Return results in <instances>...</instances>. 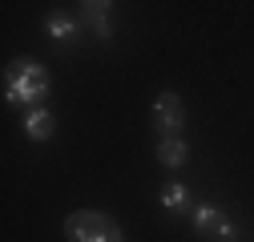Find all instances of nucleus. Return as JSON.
Here are the masks:
<instances>
[{
  "mask_svg": "<svg viewBox=\"0 0 254 242\" xmlns=\"http://www.w3.org/2000/svg\"><path fill=\"white\" fill-rule=\"evenodd\" d=\"M49 97V73L41 60L33 57H16L12 65L4 69V101L8 105H24V109H37Z\"/></svg>",
  "mask_w": 254,
  "mask_h": 242,
  "instance_id": "f257e3e1",
  "label": "nucleus"
},
{
  "mask_svg": "<svg viewBox=\"0 0 254 242\" xmlns=\"http://www.w3.org/2000/svg\"><path fill=\"white\" fill-rule=\"evenodd\" d=\"M65 238L69 242H125L121 226L101 214V210H77L65 218Z\"/></svg>",
  "mask_w": 254,
  "mask_h": 242,
  "instance_id": "f03ea898",
  "label": "nucleus"
},
{
  "mask_svg": "<svg viewBox=\"0 0 254 242\" xmlns=\"http://www.w3.org/2000/svg\"><path fill=\"white\" fill-rule=\"evenodd\" d=\"M153 129H157V137H182V129H186V105L170 89L153 97Z\"/></svg>",
  "mask_w": 254,
  "mask_h": 242,
  "instance_id": "7ed1b4c3",
  "label": "nucleus"
},
{
  "mask_svg": "<svg viewBox=\"0 0 254 242\" xmlns=\"http://www.w3.org/2000/svg\"><path fill=\"white\" fill-rule=\"evenodd\" d=\"M190 218H194L198 234H206V238H218V242H234V238H238L234 222H230L226 214H222L218 206H210V202H194V210H190Z\"/></svg>",
  "mask_w": 254,
  "mask_h": 242,
  "instance_id": "20e7f679",
  "label": "nucleus"
},
{
  "mask_svg": "<svg viewBox=\"0 0 254 242\" xmlns=\"http://www.w3.org/2000/svg\"><path fill=\"white\" fill-rule=\"evenodd\" d=\"M20 129H24V137H33V141H49V137H53V113H49L45 105L24 109V113H20Z\"/></svg>",
  "mask_w": 254,
  "mask_h": 242,
  "instance_id": "39448f33",
  "label": "nucleus"
},
{
  "mask_svg": "<svg viewBox=\"0 0 254 242\" xmlns=\"http://www.w3.org/2000/svg\"><path fill=\"white\" fill-rule=\"evenodd\" d=\"M109 8H113V4H105V0H85V4H81L85 24L93 28V37H101V41L113 37V28H109Z\"/></svg>",
  "mask_w": 254,
  "mask_h": 242,
  "instance_id": "423d86ee",
  "label": "nucleus"
},
{
  "mask_svg": "<svg viewBox=\"0 0 254 242\" xmlns=\"http://www.w3.org/2000/svg\"><path fill=\"white\" fill-rule=\"evenodd\" d=\"M157 162H162L166 170H182V166L190 162L186 137H162V141H157Z\"/></svg>",
  "mask_w": 254,
  "mask_h": 242,
  "instance_id": "0eeeda50",
  "label": "nucleus"
},
{
  "mask_svg": "<svg viewBox=\"0 0 254 242\" xmlns=\"http://www.w3.org/2000/svg\"><path fill=\"white\" fill-rule=\"evenodd\" d=\"M162 210L166 214H190L194 210V194L186 190V182H170L162 190Z\"/></svg>",
  "mask_w": 254,
  "mask_h": 242,
  "instance_id": "6e6552de",
  "label": "nucleus"
},
{
  "mask_svg": "<svg viewBox=\"0 0 254 242\" xmlns=\"http://www.w3.org/2000/svg\"><path fill=\"white\" fill-rule=\"evenodd\" d=\"M45 33H49L53 41H61V45H73V41H77V20L65 16V12H53V16L45 20Z\"/></svg>",
  "mask_w": 254,
  "mask_h": 242,
  "instance_id": "1a4fd4ad",
  "label": "nucleus"
}]
</instances>
